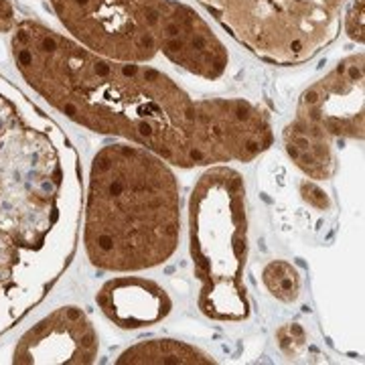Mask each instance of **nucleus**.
I'll list each match as a JSON object with an SVG mask.
<instances>
[{"mask_svg":"<svg viewBox=\"0 0 365 365\" xmlns=\"http://www.w3.org/2000/svg\"><path fill=\"white\" fill-rule=\"evenodd\" d=\"M81 209L83 170L73 140L0 76V337L66 274Z\"/></svg>","mask_w":365,"mask_h":365,"instance_id":"2","label":"nucleus"},{"mask_svg":"<svg viewBox=\"0 0 365 365\" xmlns=\"http://www.w3.org/2000/svg\"><path fill=\"white\" fill-rule=\"evenodd\" d=\"M116 364H213V357L185 341L150 339L120 353Z\"/></svg>","mask_w":365,"mask_h":365,"instance_id":"10","label":"nucleus"},{"mask_svg":"<svg viewBox=\"0 0 365 365\" xmlns=\"http://www.w3.org/2000/svg\"><path fill=\"white\" fill-rule=\"evenodd\" d=\"M189 248L199 311L217 323L246 321L248 195L244 177L227 165L209 167L191 191Z\"/></svg>","mask_w":365,"mask_h":365,"instance_id":"4","label":"nucleus"},{"mask_svg":"<svg viewBox=\"0 0 365 365\" xmlns=\"http://www.w3.org/2000/svg\"><path fill=\"white\" fill-rule=\"evenodd\" d=\"M83 195V248L93 268L144 272L177 254L181 187L155 153L132 143L108 144L91 160Z\"/></svg>","mask_w":365,"mask_h":365,"instance_id":"3","label":"nucleus"},{"mask_svg":"<svg viewBox=\"0 0 365 365\" xmlns=\"http://www.w3.org/2000/svg\"><path fill=\"white\" fill-rule=\"evenodd\" d=\"M223 31L258 59L290 67L337 39L347 0H197Z\"/></svg>","mask_w":365,"mask_h":365,"instance_id":"5","label":"nucleus"},{"mask_svg":"<svg viewBox=\"0 0 365 365\" xmlns=\"http://www.w3.org/2000/svg\"><path fill=\"white\" fill-rule=\"evenodd\" d=\"M262 282L274 299L282 302H294L300 297L299 270L287 260H272L262 268Z\"/></svg>","mask_w":365,"mask_h":365,"instance_id":"11","label":"nucleus"},{"mask_svg":"<svg viewBox=\"0 0 365 365\" xmlns=\"http://www.w3.org/2000/svg\"><path fill=\"white\" fill-rule=\"evenodd\" d=\"M343 26L349 39L364 43V0H351L349 9L343 13Z\"/></svg>","mask_w":365,"mask_h":365,"instance_id":"13","label":"nucleus"},{"mask_svg":"<svg viewBox=\"0 0 365 365\" xmlns=\"http://www.w3.org/2000/svg\"><path fill=\"white\" fill-rule=\"evenodd\" d=\"M100 337L90 314L79 307L55 309L16 341L11 364H93Z\"/></svg>","mask_w":365,"mask_h":365,"instance_id":"8","label":"nucleus"},{"mask_svg":"<svg viewBox=\"0 0 365 365\" xmlns=\"http://www.w3.org/2000/svg\"><path fill=\"white\" fill-rule=\"evenodd\" d=\"M16 23L19 21L13 0H0V33H11Z\"/></svg>","mask_w":365,"mask_h":365,"instance_id":"14","label":"nucleus"},{"mask_svg":"<svg viewBox=\"0 0 365 365\" xmlns=\"http://www.w3.org/2000/svg\"><path fill=\"white\" fill-rule=\"evenodd\" d=\"M100 311L120 329L158 325L173 311L167 290L155 280L140 276H118L98 290Z\"/></svg>","mask_w":365,"mask_h":365,"instance_id":"9","label":"nucleus"},{"mask_svg":"<svg viewBox=\"0 0 365 365\" xmlns=\"http://www.w3.org/2000/svg\"><path fill=\"white\" fill-rule=\"evenodd\" d=\"M276 339H278L280 349L287 355H299L304 349V345H307V333L297 323H288V325L278 329Z\"/></svg>","mask_w":365,"mask_h":365,"instance_id":"12","label":"nucleus"},{"mask_svg":"<svg viewBox=\"0 0 365 365\" xmlns=\"http://www.w3.org/2000/svg\"><path fill=\"white\" fill-rule=\"evenodd\" d=\"M11 53L26 86L67 120L155 153L170 167L252 163L274 143L260 106L193 98L169 73L86 49L39 21H19Z\"/></svg>","mask_w":365,"mask_h":365,"instance_id":"1","label":"nucleus"},{"mask_svg":"<svg viewBox=\"0 0 365 365\" xmlns=\"http://www.w3.org/2000/svg\"><path fill=\"white\" fill-rule=\"evenodd\" d=\"M364 51L337 66L302 91L282 144L294 167L313 181L335 175V143L364 140Z\"/></svg>","mask_w":365,"mask_h":365,"instance_id":"6","label":"nucleus"},{"mask_svg":"<svg viewBox=\"0 0 365 365\" xmlns=\"http://www.w3.org/2000/svg\"><path fill=\"white\" fill-rule=\"evenodd\" d=\"M67 35L116 61L163 55L189 4L179 0H49Z\"/></svg>","mask_w":365,"mask_h":365,"instance_id":"7","label":"nucleus"}]
</instances>
